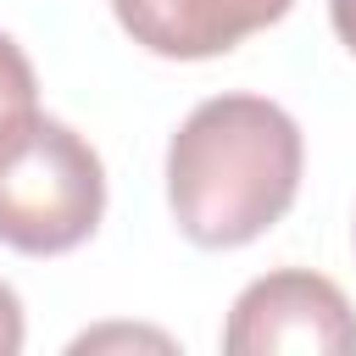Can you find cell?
Here are the masks:
<instances>
[{
	"mask_svg": "<svg viewBox=\"0 0 356 356\" xmlns=\"http://www.w3.org/2000/svg\"><path fill=\"white\" fill-rule=\"evenodd\" d=\"M106 167L83 134L39 106L0 111V245L61 256L100 228Z\"/></svg>",
	"mask_w": 356,
	"mask_h": 356,
	"instance_id": "7a4b0ae2",
	"label": "cell"
},
{
	"mask_svg": "<svg viewBox=\"0 0 356 356\" xmlns=\"http://www.w3.org/2000/svg\"><path fill=\"white\" fill-rule=\"evenodd\" d=\"M328 17H334V33L345 39V50H356V0H328Z\"/></svg>",
	"mask_w": 356,
	"mask_h": 356,
	"instance_id": "ba28073f",
	"label": "cell"
},
{
	"mask_svg": "<svg viewBox=\"0 0 356 356\" xmlns=\"http://www.w3.org/2000/svg\"><path fill=\"white\" fill-rule=\"evenodd\" d=\"M228 356H356V312L345 289L306 267L261 273L239 289L228 323H222Z\"/></svg>",
	"mask_w": 356,
	"mask_h": 356,
	"instance_id": "3957f363",
	"label": "cell"
},
{
	"mask_svg": "<svg viewBox=\"0 0 356 356\" xmlns=\"http://www.w3.org/2000/svg\"><path fill=\"white\" fill-rule=\"evenodd\" d=\"M22 350V300L11 295V284H0V356Z\"/></svg>",
	"mask_w": 356,
	"mask_h": 356,
	"instance_id": "8992f818",
	"label": "cell"
},
{
	"mask_svg": "<svg viewBox=\"0 0 356 356\" xmlns=\"http://www.w3.org/2000/svg\"><path fill=\"white\" fill-rule=\"evenodd\" d=\"M156 345V350H167V334H128V328H100V334H83V339H72V350H100V345Z\"/></svg>",
	"mask_w": 356,
	"mask_h": 356,
	"instance_id": "52a82bcc",
	"label": "cell"
},
{
	"mask_svg": "<svg viewBox=\"0 0 356 356\" xmlns=\"http://www.w3.org/2000/svg\"><path fill=\"white\" fill-rule=\"evenodd\" d=\"M122 33L167 61L228 56L239 39L273 28L289 0H111Z\"/></svg>",
	"mask_w": 356,
	"mask_h": 356,
	"instance_id": "277c9868",
	"label": "cell"
},
{
	"mask_svg": "<svg viewBox=\"0 0 356 356\" xmlns=\"http://www.w3.org/2000/svg\"><path fill=\"white\" fill-rule=\"evenodd\" d=\"M39 83H33V67L22 56V44L11 33H0V111H17V106H33Z\"/></svg>",
	"mask_w": 356,
	"mask_h": 356,
	"instance_id": "5b68a950",
	"label": "cell"
},
{
	"mask_svg": "<svg viewBox=\"0 0 356 356\" xmlns=\"http://www.w3.org/2000/svg\"><path fill=\"white\" fill-rule=\"evenodd\" d=\"M300 161V128L278 100L211 95L167 145V206L195 245L234 250L295 206Z\"/></svg>",
	"mask_w": 356,
	"mask_h": 356,
	"instance_id": "6da1fadb",
	"label": "cell"
}]
</instances>
